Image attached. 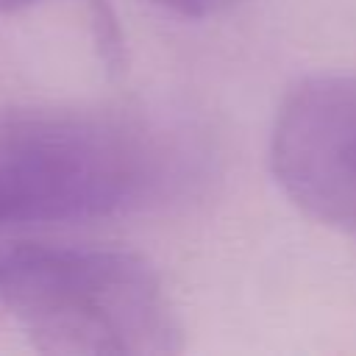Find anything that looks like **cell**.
<instances>
[{
	"label": "cell",
	"instance_id": "1",
	"mask_svg": "<svg viewBox=\"0 0 356 356\" xmlns=\"http://www.w3.org/2000/svg\"><path fill=\"white\" fill-rule=\"evenodd\" d=\"M0 303L39 353L170 356L184 348L161 275L122 248L17 242L0 250Z\"/></svg>",
	"mask_w": 356,
	"mask_h": 356
},
{
	"label": "cell",
	"instance_id": "2",
	"mask_svg": "<svg viewBox=\"0 0 356 356\" xmlns=\"http://www.w3.org/2000/svg\"><path fill=\"white\" fill-rule=\"evenodd\" d=\"M159 175L150 136L125 117L72 106L0 108V228L111 217Z\"/></svg>",
	"mask_w": 356,
	"mask_h": 356
},
{
	"label": "cell",
	"instance_id": "3",
	"mask_svg": "<svg viewBox=\"0 0 356 356\" xmlns=\"http://www.w3.org/2000/svg\"><path fill=\"white\" fill-rule=\"evenodd\" d=\"M270 170L303 214L356 239V75H309L284 95Z\"/></svg>",
	"mask_w": 356,
	"mask_h": 356
},
{
	"label": "cell",
	"instance_id": "4",
	"mask_svg": "<svg viewBox=\"0 0 356 356\" xmlns=\"http://www.w3.org/2000/svg\"><path fill=\"white\" fill-rule=\"evenodd\" d=\"M181 17H214V14H222L234 6H239L242 0H153Z\"/></svg>",
	"mask_w": 356,
	"mask_h": 356
},
{
	"label": "cell",
	"instance_id": "5",
	"mask_svg": "<svg viewBox=\"0 0 356 356\" xmlns=\"http://www.w3.org/2000/svg\"><path fill=\"white\" fill-rule=\"evenodd\" d=\"M33 3H39V0H0V14H14V11L28 8Z\"/></svg>",
	"mask_w": 356,
	"mask_h": 356
}]
</instances>
